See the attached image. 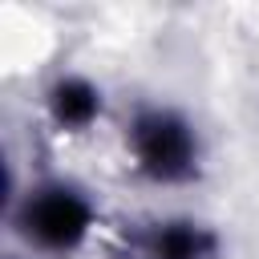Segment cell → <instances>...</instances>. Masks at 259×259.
Wrapping results in <instances>:
<instances>
[{
    "mask_svg": "<svg viewBox=\"0 0 259 259\" xmlns=\"http://www.w3.org/2000/svg\"><path fill=\"white\" fill-rule=\"evenodd\" d=\"M130 150L138 170L154 182H186L198 166V138L170 109L138 113L130 125Z\"/></svg>",
    "mask_w": 259,
    "mask_h": 259,
    "instance_id": "6da1fadb",
    "label": "cell"
},
{
    "mask_svg": "<svg viewBox=\"0 0 259 259\" xmlns=\"http://www.w3.org/2000/svg\"><path fill=\"white\" fill-rule=\"evenodd\" d=\"M16 223L28 243H36L45 251H73L93 227V206L81 190H73L65 182H49L24 198Z\"/></svg>",
    "mask_w": 259,
    "mask_h": 259,
    "instance_id": "7a4b0ae2",
    "label": "cell"
},
{
    "mask_svg": "<svg viewBox=\"0 0 259 259\" xmlns=\"http://www.w3.org/2000/svg\"><path fill=\"white\" fill-rule=\"evenodd\" d=\"M214 247L219 243L202 223L166 219L125 227L113 243V259H210Z\"/></svg>",
    "mask_w": 259,
    "mask_h": 259,
    "instance_id": "3957f363",
    "label": "cell"
},
{
    "mask_svg": "<svg viewBox=\"0 0 259 259\" xmlns=\"http://www.w3.org/2000/svg\"><path fill=\"white\" fill-rule=\"evenodd\" d=\"M49 113L61 130H85L97 121L101 113V93L85 81V77H61L53 89H49Z\"/></svg>",
    "mask_w": 259,
    "mask_h": 259,
    "instance_id": "277c9868",
    "label": "cell"
}]
</instances>
